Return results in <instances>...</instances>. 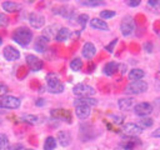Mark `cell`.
I'll return each mask as SVG.
<instances>
[{"label":"cell","instance_id":"12","mask_svg":"<svg viewBox=\"0 0 160 150\" xmlns=\"http://www.w3.org/2000/svg\"><path fill=\"white\" fill-rule=\"evenodd\" d=\"M50 114L55 119L64 120L66 122H71V115H70V111L69 110H65V109H54V110H51Z\"/></svg>","mask_w":160,"mask_h":150},{"label":"cell","instance_id":"26","mask_svg":"<svg viewBox=\"0 0 160 150\" xmlns=\"http://www.w3.org/2000/svg\"><path fill=\"white\" fill-rule=\"evenodd\" d=\"M21 120L24 122H28V124L34 125V124L38 122V116L36 115H31V114H26V115H22L21 116Z\"/></svg>","mask_w":160,"mask_h":150},{"label":"cell","instance_id":"44","mask_svg":"<svg viewBox=\"0 0 160 150\" xmlns=\"http://www.w3.org/2000/svg\"><path fill=\"white\" fill-rule=\"evenodd\" d=\"M2 44V39H1V36H0V45Z\"/></svg>","mask_w":160,"mask_h":150},{"label":"cell","instance_id":"5","mask_svg":"<svg viewBox=\"0 0 160 150\" xmlns=\"http://www.w3.org/2000/svg\"><path fill=\"white\" fill-rule=\"evenodd\" d=\"M134 29H135V24H134V20L130 15H126L121 22H120V31L124 36H129L134 32Z\"/></svg>","mask_w":160,"mask_h":150},{"label":"cell","instance_id":"34","mask_svg":"<svg viewBox=\"0 0 160 150\" xmlns=\"http://www.w3.org/2000/svg\"><path fill=\"white\" fill-rule=\"evenodd\" d=\"M8 24H9V19H8V16L4 15V14H0V28L6 26Z\"/></svg>","mask_w":160,"mask_h":150},{"label":"cell","instance_id":"2","mask_svg":"<svg viewBox=\"0 0 160 150\" xmlns=\"http://www.w3.org/2000/svg\"><path fill=\"white\" fill-rule=\"evenodd\" d=\"M46 85H48V90L51 94H60L64 91V85L60 81V79L58 78L56 74L50 72L46 76Z\"/></svg>","mask_w":160,"mask_h":150},{"label":"cell","instance_id":"25","mask_svg":"<svg viewBox=\"0 0 160 150\" xmlns=\"http://www.w3.org/2000/svg\"><path fill=\"white\" fill-rule=\"evenodd\" d=\"M81 68H82V61H81V59L75 58V59H72V60L70 61V69H71L72 71H80Z\"/></svg>","mask_w":160,"mask_h":150},{"label":"cell","instance_id":"21","mask_svg":"<svg viewBox=\"0 0 160 150\" xmlns=\"http://www.w3.org/2000/svg\"><path fill=\"white\" fill-rule=\"evenodd\" d=\"M118 69H119L118 62H115V61H109V62H106L105 66H104V74L108 75V76H111V75H114V74L116 72Z\"/></svg>","mask_w":160,"mask_h":150},{"label":"cell","instance_id":"37","mask_svg":"<svg viewBox=\"0 0 160 150\" xmlns=\"http://www.w3.org/2000/svg\"><path fill=\"white\" fill-rule=\"evenodd\" d=\"M140 4V0H129L128 1V5L129 6H138Z\"/></svg>","mask_w":160,"mask_h":150},{"label":"cell","instance_id":"10","mask_svg":"<svg viewBox=\"0 0 160 150\" xmlns=\"http://www.w3.org/2000/svg\"><path fill=\"white\" fill-rule=\"evenodd\" d=\"M29 22L34 29H41L45 25V18L39 12H31L29 15Z\"/></svg>","mask_w":160,"mask_h":150},{"label":"cell","instance_id":"23","mask_svg":"<svg viewBox=\"0 0 160 150\" xmlns=\"http://www.w3.org/2000/svg\"><path fill=\"white\" fill-rule=\"evenodd\" d=\"M69 35H70V31H69L68 28H60V29L58 30V34H56V36H55V40L59 41V42H62V41L68 40Z\"/></svg>","mask_w":160,"mask_h":150},{"label":"cell","instance_id":"13","mask_svg":"<svg viewBox=\"0 0 160 150\" xmlns=\"http://www.w3.org/2000/svg\"><path fill=\"white\" fill-rule=\"evenodd\" d=\"M96 54V48L92 42H85L84 46H82V50H81V55L82 58L85 59H91L94 58Z\"/></svg>","mask_w":160,"mask_h":150},{"label":"cell","instance_id":"19","mask_svg":"<svg viewBox=\"0 0 160 150\" xmlns=\"http://www.w3.org/2000/svg\"><path fill=\"white\" fill-rule=\"evenodd\" d=\"M90 108L89 106H75V115L80 119V120H85L90 116Z\"/></svg>","mask_w":160,"mask_h":150},{"label":"cell","instance_id":"36","mask_svg":"<svg viewBox=\"0 0 160 150\" xmlns=\"http://www.w3.org/2000/svg\"><path fill=\"white\" fill-rule=\"evenodd\" d=\"M155 86H156L158 90H160V69L158 70L156 76H155Z\"/></svg>","mask_w":160,"mask_h":150},{"label":"cell","instance_id":"11","mask_svg":"<svg viewBox=\"0 0 160 150\" xmlns=\"http://www.w3.org/2000/svg\"><path fill=\"white\" fill-rule=\"evenodd\" d=\"M2 55H4V58H5L8 61H15V60H18V59L20 58L19 50H18L16 48L11 46V45H8V46L4 48Z\"/></svg>","mask_w":160,"mask_h":150},{"label":"cell","instance_id":"7","mask_svg":"<svg viewBox=\"0 0 160 150\" xmlns=\"http://www.w3.org/2000/svg\"><path fill=\"white\" fill-rule=\"evenodd\" d=\"M134 112L138 116H148L149 114L152 112V105L150 102H139L136 105H134Z\"/></svg>","mask_w":160,"mask_h":150},{"label":"cell","instance_id":"14","mask_svg":"<svg viewBox=\"0 0 160 150\" xmlns=\"http://www.w3.org/2000/svg\"><path fill=\"white\" fill-rule=\"evenodd\" d=\"M90 26L92 29H96V30H102V31H108L109 30V25L106 24V21H104L102 19L100 18H94L90 20Z\"/></svg>","mask_w":160,"mask_h":150},{"label":"cell","instance_id":"29","mask_svg":"<svg viewBox=\"0 0 160 150\" xmlns=\"http://www.w3.org/2000/svg\"><path fill=\"white\" fill-rule=\"evenodd\" d=\"M115 15H116V12L112 11V10H102V11H100V18L102 20H108L110 18H114Z\"/></svg>","mask_w":160,"mask_h":150},{"label":"cell","instance_id":"17","mask_svg":"<svg viewBox=\"0 0 160 150\" xmlns=\"http://www.w3.org/2000/svg\"><path fill=\"white\" fill-rule=\"evenodd\" d=\"M48 44H49V39H46L44 35H41V36H39L36 39V41L34 44V48H35V50L38 52H44L46 50V48H48Z\"/></svg>","mask_w":160,"mask_h":150},{"label":"cell","instance_id":"39","mask_svg":"<svg viewBox=\"0 0 160 150\" xmlns=\"http://www.w3.org/2000/svg\"><path fill=\"white\" fill-rule=\"evenodd\" d=\"M144 46H145V49H146V51H148V52H151V51H152V45H151V44L146 42Z\"/></svg>","mask_w":160,"mask_h":150},{"label":"cell","instance_id":"33","mask_svg":"<svg viewBox=\"0 0 160 150\" xmlns=\"http://www.w3.org/2000/svg\"><path fill=\"white\" fill-rule=\"evenodd\" d=\"M148 6L152 8V10H158V8L160 6V1L159 0H149L148 1Z\"/></svg>","mask_w":160,"mask_h":150},{"label":"cell","instance_id":"6","mask_svg":"<svg viewBox=\"0 0 160 150\" xmlns=\"http://www.w3.org/2000/svg\"><path fill=\"white\" fill-rule=\"evenodd\" d=\"M20 104H21L20 99L12 95H5L0 100V106L4 109H18Z\"/></svg>","mask_w":160,"mask_h":150},{"label":"cell","instance_id":"41","mask_svg":"<svg viewBox=\"0 0 160 150\" xmlns=\"http://www.w3.org/2000/svg\"><path fill=\"white\" fill-rule=\"evenodd\" d=\"M0 89H1L0 90V95H4L6 92V86L5 85H0Z\"/></svg>","mask_w":160,"mask_h":150},{"label":"cell","instance_id":"4","mask_svg":"<svg viewBox=\"0 0 160 150\" xmlns=\"http://www.w3.org/2000/svg\"><path fill=\"white\" fill-rule=\"evenodd\" d=\"M72 94L78 98H91L95 94V89L86 84H76L72 88Z\"/></svg>","mask_w":160,"mask_h":150},{"label":"cell","instance_id":"16","mask_svg":"<svg viewBox=\"0 0 160 150\" xmlns=\"http://www.w3.org/2000/svg\"><path fill=\"white\" fill-rule=\"evenodd\" d=\"M56 139H58V141H59V144L61 145V146H69L70 145V142H71V135H70V132H68V131H59L58 132V135H56Z\"/></svg>","mask_w":160,"mask_h":150},{"label":"cell","instance_id":"42","mask_svg":"<svg viewBox=\"0 0 160 150\" xmlns=\"http://www.w3.org/2000/svg\"><path fill=\"white\" fill-rule=\"evenodd\" d=\"M120 69H121V70H120V72H121V74H125V71H126V70H125V69H126V66H125V65H121V66H120Z\"/></svg>","mask_w":160,"mask_h":150},{"label":"cell","instance_id":"1","mask_svg":"<svg viewBox=\"0 0 160 150\" xmlns=\"http://www.w3.org/2000/svg\"><path fill=\"white\" fill-rule=\"evenodd\" d=\"M12 40L16 44L21 45V46H26L32 40V31L29 28H25V26L18 28L12 32Z\"/></svg>","mask_w":160,"mask_h":150},{"label":"cell","instance_id":"18","mask_svg":"<svg viewBox=\"0 0 160 150\" xmlns=\"http://www.w3.org/2000/svg\"><path fill=\"white\" fill-rule=\"evenodd\" d=\"M1 8L6 12H16V11L21 10V5L18 2H14V1H4L1 4Z\"/></svg>","mask_w":160,"mask_h":150},{"label":"cell","instance_id":"32","mask_svg":"<svg viewBox=\"0 0 160 150\" xmlns=\"http://www.w3.org/2000/svg\"><path fill=\"white\" fill-rule=\"evenodd\" d=\"M154 124V121H152V119H150V118H142L141 120H140V126L144 129V128H149V126H151Z\"/></svg>","mask_w":160,"mask_h":150},{"label":"cell","instance_id":"28","mask_svg":"<svg viewBox=\"0 0 160 150\" xmlns=\"http://www.w3.org/2000/svg\"><path fill=\"white\" fill-rule=\"evenodd\" d=\"M9 148V139L5 134H0V150H6Z\"/></svg>","mask_w":160,"mask_h":150},{"label":"cell","instance_id":"45","mask_svg":"<svg viewBox=\"0 0 160 150\" xmlns=\"http://www.w3.org/2000/svg\"><path fill=\"white\" fill-rule=\"evenodd\" d=\"M26 150H34V149H26Z\"/></svg>","mask_w":160,"mask_h":150},{"label":"cell","instance_id":"22","mask_svg":"<svg viewBox=\"0 0 160 150\" xmlns=\"http://www.w3.org/2000/svg\"><path fill=\"white\" fill-rule=\"evenodd\" d=\"M144 76H145V71L141 69H131L129 72V80H131V81L141 80Z\"/></svg>","mask_w":160,"mask_h":150},{"label":"cell","instance_id":"8","mask_svg":"<svg viewBox=\"0 0 160 150\" xmlns=\"http://www.w3.org/2000/svg\"><path fill=\"white\" fill-rule=\"evenodd\" d=\"M25 60H26V64H28V66L30 68V70H32V71H40V70L42 69V65H44V64H42V60L39 59L38 56L32 55V54L26 55Z\"/></svg>","mask_w":160,"mask_h":150},{"label":"cell","instance_id":"20","mask_svg":"<svg viewBox=\"0 0 160 150\" xmlns=\"http://www.w3.org/2000/svg\"><path fill=\"white\" fill-rule=\"evenodd\" d=\"M118 106L120 110H129L134 106V99L132 98H121L118 101Z\"/></svg>","mask_w":160,"mask_h":150},{"label":"cell","instance_id":"24","mask_svg":"<svg viewBox=\"0 0 160 150\" xmlns=\"http://www.w3.org/2000/svg\"><path fill=\"white\" fill-rule=\"evenodd\" d=\"M56 148V139L52 136H48L44 141V150H54Z\"/></svg>","mask_w":160,"mask_h":150},{"label":"cell","instance_id":"15","mask_svg":"<svg viewBox=\"0 0 160 150\" xmlns=\"http://www.w3.org/2000/svg\"><path fill=\"white\" fill-rule=\"evenodd\" d=\"M98 104L96 99H92V98H78L75 101H74V106H95Z\"/></svg>","mask_w":160,"mask_h":150},{"label":"cell","instance_id":"3","mask_svg":"<svg viewBox=\"0 0 160 150\" xmlns=\"http://www.w3.org/2000/svg\"><path fill=\"white\" fill-rule=\"evenodd\" d=\"M148 90V82L144 80H136V81H131L126 85L125 88V94L128 95H136V94H141L144 91Z\"/></svg>","mask_w":160,"mask_h":150},{"label":"cell","instance_id":"40","mask_svg":"<svg viewBox=\"0 0 160 150\" xmlns=\"http://www.w3.org/2000/svg\"><path fill=\"white\" fill-rule=\"evenodd\" d=\"M36 106H42V105H45V100L44 99H39V100H36Z\"/></svg>","mask_w":160,"mask_h":150},{"label":"cell","instance_id":"43","mask_svg":"<svg viewBox=\"0 0 160 150\" xmlns=\"http://www.w3.org/2000/svg\"><path fill=\"white\" fill-rule=\"evenodd\" d=\"M14 150H25V149H24V148H22L21 145H18V146H16V148H15Z\"/></svg>","mask_w":160,"mask_h":150},{"label":"cell","instance_id":"35","mask_svg":"<svg viewBox=\"0 0 160 150\" xmlns=\"http://www.w3.org/2000/svg\"><path fill=\"white\" fill-rule=\"evenodd\" d=\"M116 42H118V39H114L109 45L105 46V49H106L109 52H112V51H114V48H115V45H116Z\"/></svg>","mask_w":160,"mask_h":150},{"label":"cell","instance_id":"30","mask_svg":"<svg viewBox=\"0 0 160 150\" xmlns=\"http://www.w3.org/2000/svg\"><path fill=\"white\" fill-rule=\"evenodd\" d=\"M80 4L85 5V6H100V5H104V1H101V0H86V1H81Z\"/></svg>","mask_w":160,"mask_h":150},{"label":"cell","instance_id":"27","mask_svg":"<svg viewBox=\"0 0 160 150\" xmlns=\"http://www.w3.org/2000/svg\"><path fill=\"white\" fill-rule=\"evenodd\" d=\"M56 26L55 25H51V26H48L45 30H44V36L46 38V39H50L51 36H56V34H58V31H54V29H55Z\"/></svg>","mask_w":160,"mask_h":150},{"label":"cell","instance_id":"9","mask_svg":"<svg viewBox=\"0 0 160 150\" xmlns=\"http://www.w3.org/2000/svg\"><path fill=\"white\" fill-rule=\"evenodd\" d=\"M142 131H144V129L139 124H135V122H128L122 128V132L125 135H128V136H131V138L141 134Z\"/></svg>","mask_w":160,"mask_h":150},{"label":"cell","instance_id":"31","mask_svg":"<svg viewBox=\"0 0 160 150\" xmlns=\"http://www.w3.org/2000/svg\"><path fill=\"white\" fill-rule=\"evenodd\" d=\"M88 20H89V15H88V14H81V15H79V16H78V22L81 25V28H82V29L85 28V25H86Z\"/></svg>","mask_w":160,"mask_h":150},{"label":"cell","instance_id":"38","mask_svg":"<svg viewBox=\"0 0 160 150\" xmlns=\"http://www.w3.org/2000/svg\"><path fill=\"white\" fill-rule=\"evenodd\" d=\"M151 135H152L154 138H160V128H158L156 130H154Z\"/></svg>","mask_w":160,"mask_h":150}]
</instances>
